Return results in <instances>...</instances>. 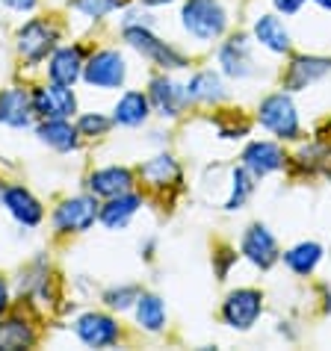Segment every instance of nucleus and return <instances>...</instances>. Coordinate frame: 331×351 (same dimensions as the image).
<instances>
[{
  "instance_id": "nucleus-1",
  "label": "nucleus",
  "mask_w": 331,
  "mask_h": 351,
  "mask_svg": "<svg viewBox=\"0 0 331 351\" xmlns=\"http://www.w3.org/2000/svg\"><path fill=\"white\" fill-rule=\"evenodd\" d=\"M183 27L187 33H192L201 42H210V38H219L225 33V9H222L219 0H187L183 3Z\"/></svg>"
},
{
  "instance_id": "nucleus-2",
  "label": "nucleus",
  "mask_w": 331,
  "mask_h": 351,
  "mask_svg": "<svg viewBox=\"0 0 331 351\" xmlns=\"http://www.w3.org/2000/svg\"><path fill=\"white\" fill-rule=\"evenodd\" d=\"M258 121L264 124L269 133H275L278 139H299V115L293 101L284 92L269 95L258 110Z\"/></svg>"
},
{
  "instance_id": "nucleus-3",
  "label": "nucleus",
  "mask_w": 331,
  "mask_h": 351,
  "mask_svg": "<svg viewBox=\"0 0 331 351\" xmlns=\"http://www.w3.org/2000/svg\"><path fill=\"white\" fill-rule=\"evenodd\" d=\"M124 42H128L133 51H139L142 56H148V60L154 65H160V68H183V65H187V56L178 53L174 47H169L166 42H160L157 36H151L148 27L124 24Z\"/></svg>"
},
{
  "instance_id": "nucleus-4",
  "label": "nucleus",
  "mask_w": 331,
  "mask_h": 351,
  "mask_svg": "<svg viewBox=\"0 0 331 351\" xmlns=\"http://www.w3.org/2000/svg\"><path fill=\"white\" fill-rule=\"evenodd\" d=\"M56 38H60V33H56L54 24L42 21V18H33V21H27L21 30H18V51H21V56L30 65H38L54 51Z\"/></svg>"
},
{
  "instance_id": "nucleus-5",
  "label": "nucleus",
  "mask_w": 331,
  "mask_h": 351,
  "mask_svg": "<svg viewBox=\"0 0 331 351\" xmlns=\"http://www.w3.org/2000/svg\"><path fill=\"white\" fill-rule=\"evenodd\" d=\"M128 77V65L119 51H98L83 65V80L95 89H115Z\"/></svg>"
},
{
  "instance_id": "nucleus-6",
  "label": "nucleus",
  "mask_w": 331,
  "mask_h": 351,
  "mask_svg": "<svg viewBox=\"0 0 331 351\" xmlns=\"http://www.w3.org/2000/svg\"><path fill=\"white\" fill-rule=\"evenodd\" d=\"M98 201L89 198V195H80V198H68L62 201L54 213V224L60 233H83L89 230L95 219H98Z\"/></svg>"
},
{
  "instance_id": "nucleus-7",
  "label": "nucleus",
  "mask_w": 331,
  "mask_h": 351,
  "mask_svg": "<svg viewBox=\"0 0 331 351\" xmlns=\"http://www.w3.org/2000/svg\"><path fill=\"white\" fill-rule=\"evenodd\" d=\"M264 313V295L258 289H237L222 304V319L237 330H249Z\"/></svg>"
},
{
  "instance_id": "nucleus-8",
  "label": "nucleus",
  "mask_w": 331,
  "mask_h": 351,
  "mask_svg": "<svg viewBox=\"0 0 331 351\" xmlns=\"http://www.w3.org/2000/svg\"><path fill=\"white\" fill-rule=\"evenodd\" d=\"M33 112H38L42 119H71L77 112V97L71 92V86H42L33 92Z\"/></svg>"
},
{
  "instance_id": "nucleus-9",
  "label": "nucleus",
  "mask_w": 331,
  "mask_h": 351,
  "mask_svg": "<svg viewBox=\"0 0 331 351\" xmlns=\"http://www.w3.org/2000/svg\"><path fill=\"white\" fill-rule=\"evenodd\" d=\"M242 254H246L260 269L275 266L278 257H281L275 237H272L264 224H251V228L246 230V237H242Z\"/></svg>"
},
{
  "instance_id": "nucleus-10",
  "label": "nucleus",
  "mask_w": 331,
  "mask_h": 351,
  "mask_svg": "<svg viewBox=\"0 0 331 351\" xmlns=\"http://www.w3.org/2000/svg\"><path fill=\"white\" fill-rule=\"evenodd\" d=\"M77 337L83 339L86 346H92V348H106V346H115L119 343V325L110 319V316H104V313H86L77 319Z\"/></svg>"
},
{
  "instance_id": "nucleus-11",
  "label": "nucleus",
  "mask_w": 331,
  "mask_h": 351,
  "mask_svg": "<svg viewBox=\"0 0 331 351\" xmlns=\"http://www.w3.org/2000/svg\"><path fill=\"white\" fill-rule=\"evenodd\" d=\"M328 71H331L328 56H296L284 74V89H290V92L308 89L310 83H317L319 77H326Z\"/></svg>"
},
{
  "instance_id": "nucleus-12",
  "label": "nucleus",
  "mask_w": 331,
  "mask_h": 351,
  "mask_svg": "<svg viewBox=\"0 0 331 351\" xmlns=\"http://www.w3.org/2000/svg\"><path fill=\"white\" fill-rule=\"evenodd\" d=\"M33 119V95L27 89H3L0 92V124L6 128H27Z\"/></svg>"
},
{
  "instance_id": "nucleus-13",
  "label": "nucleus",
  "mask_w": 331,
  "mask_h": 351,
  "mask_svg": "<svg viewBox=\"0 0 331 351\" xmlns=\"http://www.w3.org/2000/svg\"><path fill=\"white\" fill-rule=\"evenodd\" d=\"M284 151L275 142H251L242 151V165L251 171V178H264V174L284 169Z\"/></svg>"
},
{
  "instance_id": "nucleus-14",
  "label": "nucleus",
  "mask_w": 331,
  "mask_h": 351,
  "mask_svg": "<svg viewBox=\"0 0 331 351\" xmlns=\"http://www.w3.org/2000/svg\"><path fill=\"white\" fill-rule=\"evenodd\" d=\"M148 101H151V106L160 115H169V119H174V115H181L183 104H187L190 97H187V89H181V86L172 83L169 77H154L151 89H148Z\"/></svg>"
},
{
  "instance_id": "nucleus-15",
  "label": "nucleus",
  "mask_w": 331,
  "mask_h": 351,
  "mask_svg": "<svg viewBox=\"0 0 331 351\" xmlns=\"http://www.w3.org/2000/svg\"><path fill=\"white\" fill-rule=\"evenodd\" d=\"M83 51L80 47H60L51 56V65H47V74H51V83L60 86H74L83 77Z\"/></svg>"
},
{
  "instance_id": "nucleus-16",
  "label": "nucleus",
  "mask_w": 331,
  "mask_h": 351,
  "mask_svg": "<svg viewBox=\"0 0 331 351\" xmlns=\"http://www.w3.org/2000/svg\"><path fill=\"white\" fill-rule=\"evenodd\" d=\"M89 189H92V195H98V198H115V195L133 189V171L119 169V165L98 169L89 178Z\"/></svg>"
},
{
  "instance_id": "nucleus-17",
  "label": "nucleus",
  "mask_w": 331,
  "mask_h": 351,
  "mask_svg": "<svg viewBox=\"0 0 331 351\" xmlns=\"http://www.w3.org/2000/svg\"><path fill=\"white\" fill-rule=\"evenodd\" d=\"M3 204H6V210L24 224V228H36L45 216L42 204H38L30 195V189H24V186H9L3 192Z\"/></svg>"
},
{
  "instance_id": "nucleus-18",
  "label": "nucleus",
  "mask_w": 331,
  "mask_h": 351,
  "mask_svg": "<svg viewBox=\"0 0 331 351\" xmlns=\"http://www.w3.org/2000/svg\"><path fill=\"white\" fill-rule=\"evenodd\" d=\"M142 207V198L136 192H122V195H115V198H110L101 207V213H98V219L106 224L110 230H119V228H124L133 216H136V210Z\"/></svg>"
},
{
  "instance_id": "nucleus-19",
  "label": "nucleus",
  "mask_w": 331,
  "mask_h": 351,
  "mask_svg": "<svg viewBox=\"0 0 331 351\" xmlns=\"http://www.w3.org/2000/svg\"><path fill=\"white\" fill-rule=\"evenodd\" d=\"M219 62L225 68V74L231 77H246L251 74V45L246 36H233L222 45L219 51Z\"/></svg>"
},
{
  "instance_id": "nucleus-20",
  "label": "nucleus",
  "mask_w": 331,
  "mask_h": 351,
  "mask_svg": "<svg viewBox=\"0 0 331 351\" xmlns=\"http://www.w3.org/2000/svg\"><path fill=\"white\" fill-rule=\"evenodd\" d=\"M38 139H42L45 145H51L54 151H74L77 148V136H80V130L71 128L68 124V119H45L42 124H38Z\"/></svg>"
},
{
  "instance_id": "nucleus-21",
  "label": "nucleus",
  "mask_w": 331,
  "mask_h": 351,
  "mask_svg": "<svg viewBox=\"0 0 331 351\" xmlns=\"http://www.w3.org/2000/svg\"><path fill=\"white\" fill-rule=\"evenodd\" d=\"M113 112H115L113 115L115 124H122V128H139L151 112V101H148V95H142V92H128L115 104Z\"/></svg>"
},
{
  "instance_id": "nucleus-22",
  "label": "nucleus",
  "mask_w": 331,
  "mask_h": 351,
  "mask_svg": "<svg viewBox=\"0 0 331 351\" xmlns=\"http://www.w3.org/2000/svg\"><path fill=\"white\" fill-rule=\"evenodd\" d=\"M255 38L264 47H269V51H275V53H287L290 51V33L275 15H260L258 18L255 21Z\"/></svg>"
},
{
  "instance_id": "nucleus-23",
  "label": "nucleus",
  "mask_w": 331,
  "mask_h": 351,
  "mask_svg": "<svg viewBox=\"0 0 331 351\" xmlns=\"http://www.w3.org/2000/svg\"><path fill=\"white\" fill-rule=\"evenodd\" d=\"M142 180L148 183V186L154 189H166L172 186V183H181V169L178 162H174L172 157H166V154H160V157H154L142 165Z\"/></svg>"
},
{
  "instance_id": "nucleus-24",
  "label": "nucleus",
  "mask_w": 331,
  "mask_h": 351,
  "mask_svg": "<svg viewBox=\"0 0 331 351\" xmlns=\"http://www.w3.org/2000/svg\"><path fill=\"white\" fill-rule=\"evenodd\" d=\"M222 95H225V89H222L219 74H213V71H201L187 83V97L190 101L213 104V101H222Z\"/></svg>"
},
{
  "instance_id": "nucleus-25",
  "label": "nucleus",
  "mask_w": 331,
  "mask_h": 351,
  "mask_svg": "<svg viewBox=\"0 0 331 351\" xmlns=\"http://www.w3.org/2000/svg\"><path fill=\"white\" fill-rule=\"evenodd\" d=\"M136 322H139V328L157 334L166 325V304L157 295H139L136 298Z\"/></svg>"
},
{
  "instance_id": "nucleus-26",
  "label": "nucleus",
  "mask_w": 331,
  "mask_h": 351,
  "mask_svg": "<svg viewBox=\"0 0 331 351\" xmlns=\"http://www.w3.org/2000/svg\"><path fill=\"white\" fill-rule=\"evenodd\" d=\"M319 260H323V248H319L317 242H301V245L290 248L284 254V263L296 271V275H301V278L310 275V271L319 266Z\"/></svg>"
},
{
  "instance_id": "nucleus-27",
  "label": "nucleus",
  "mask_w": 331,
  "mask_h": 351,
  "mask_svg": "<svg viewBox=\"0 0 331 351\" xmlns=\"http://www.w3.org/2000/svg\"><path fill=\"white\" fill-rule=\"evenodd\" d=\"M33 343H36V334L24 319L12 316V319L0 322V348H27Z\"/></svg>"
},
{
  "instance_id": "nucleus-28",
  "label": "nucleus",
  "mask_w": 331,
  "mask_h": 351,
  "mask_svg": "<svg viewBox=\"0 0 331 351\" xmlns=\"http://www.w3.org/2000/svg\"><path fill=\"white\" fill-rule=\"evenodd\" d=\"M251 189H255V183H251V171L242 165V169H233L231 174V198L225 201V210H240L242 204L249 201Z\"/></svg>"
},
{
  "instance_id": "nucleus-29",
  "label": "nucleus",
  "mask_w": 331,
  "mask_h": 351,
  "mask_svg": "<svg viewBox=\"0 0 331 351\" xmlns=\"http://www.w3.org/2000/svg\"><path fill=\"white\" fill-rule=\"evenodd\" d=\"M115 6H122V0H74V9L83 12L86 18H104V15H110Z\"/></svg>"
},
{
  "instance_id": "nucleus-30",
  "label": "nucleus",
  "mask_w": 331,
  "mask_h": 351,
  "mask_svg": "<svg viewBox=\"0 0 331 351\" xmlns=\"http://www.w3.org/2000/svg\"><path fill=\"white\" fill-rule=\"evenodd\" d=\"M136 298H139V289H136V287L110 289V292H106V295H104V301H106V304H110L113 310H128Z\"/></svg>"
},
{
  "instance_id": "nucleus-31",
  "label": "nucleus",
  "mask_w": 331,
  "mask_h": 351,
  "mask_svg": "<svg viewBox=\"0 0 331 351\" xmlns=\"http://www.w3.org/2000/svg\"><path fill=\"white\" fill-rule=\"evenodd\" d=\"M77 130H80V136H104L106 130H110V119H104V115H98V112L95 115L89 112L77 121Z\"/></svg>"
},
{
  "instance_id": "nucleus-32",
  "label": "nucleus",
  "mask_w": 331,
  "mask_h": 351,
  "mask_svg": "<svg viewBox=\"0 0 331 351\" xmlns=\"http://www.w3.org/2000/svg\"><path fill=\"white\" fill-rule=\"evenodd\" d=\"M237 260V254L233 251H222V257H219V266H216V275H219V280H225L228 278V269H231V263Z\"/></svg>"
},
{
  "instance_id": "nucleus-33",
  "label": "nucleus",
  "mask_w": 331,
  "mask_h": 351,
  "mask_svg": "<svg viewBox=\"0 0 331 351\" xmlns=\"http://www.w3.org/2000/svg\"><path fill=\"white\" fill-rule=\"evenodd\" d=\"M272 3H275L278 12L293 15V12H299V9H301V3H305V0H272Z\"/></svg>"
},
{
  "instance_id": "nucleus-34",
  "label": "nucleus",
  "mask_w": 331,
  "mask_h": 351,
  "mask_svg": "<svg viewBox=\"0 0 331 351\" xmlns=\"http://www.w3.org/2000/svg\"><path fill=\"white\" fill-rule=\"evenodd\" d=\"M9 9H15V12H30V9L38 3V0H3Z\"/></svg>"
},
{
  "instance_id": "nucleus-35",
  "label": "nucleus",
  "mask_w": 331,
  "mask_h": 351,
  "mask_svg": "<svg viewBox=\"0 0 331 351\" xmlns=\"http://www.w3.org/2000/svg\"><path fill=\"white\" fill-rule=\"evenodd\" d=\"M6 307H9V287H6V280L0 278V316L6 313Z\"/></svg>"
},
{
  "instance_id": "nucleus-36",
  "label": "nucleus",
  "mask_w": 331,
  "mask_h": 351,
  "mask_svg": "<svg viewBox=\"0 0 331 351\" xmlns=\"http://www.w3.org/2000/svg\"><path fill=\"white\" fill-rule=\"evenodd\" d=\"M142 3H148V6H160V3H172V0H142Z\"/></svg>"
},
{
  "instance_id": "nucleus-37",
  "label": "nucleus",
  "mask_w": 331,
  "mask_h": 351,
  "mask_svg": "<svg viewBox=\"0 0 331 351\" xmlns=\"http://www.w3.org/2000/svg\"><path fill=\"white\" fill-rule=\"evenodd\" d=\"M314 3H317V6H323V9H328V12H331V0H314Z\"/></svg>"
}]
</instances>
